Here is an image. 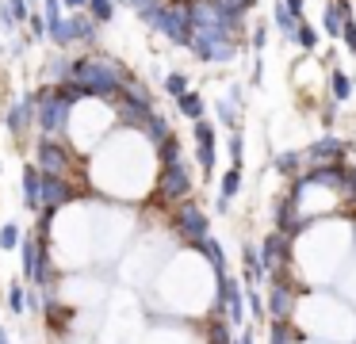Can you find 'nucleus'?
Segmentation results:
<instances>
[{
  "label": "nucleus",
  "mask_w": 356,
  "mask_h": 344,
  "mask_svg": "<svg viewBox=\"0 0 356 344\" xmlns=\"http://www.w3.org/2000/svg\"><path fill=\"white\" fill-rule=\"evenodd\" d=\"M177 229H180V237H184V241H192V245H200L203 237H211L207 214H203L200 206H192V203H184L177 211Z\"/></svg>",
  "instance_id": "obj_1"
},
{
  "label": "nucleus",
  "mask_w": 356,
  "mask_h": 344,
  "mask_svg": "<svg viewBox=\"0 0 356 344\" xmlns=\"http://www.w3.org/2000/svg\"><path fill=\"white\" fill-rule=\"evenodd\" d=\"M261 260H264V268H268L272 279H284V268H287V234L284 229H276V234L264 237Z\"/></svg>",
  "instance_id": "obj_2"
},
{
  "label": "nucleus",
  "mask_w": 356,
  "mask_h": 344,
  "mask_svg": "<svg viewBox=\"0 0 356 344\" xmlns=\"http://www.w3.org/2000/svg\"><path fill=\"white\" fill-rule=\"evenodd\" d=\"M218 298H222V310H226V321L230 325H241L245 321V295H241V287L234 279H218Z\"/></svg>",
  "instance_id": "obj_3"
},
{
  "label": "nucleus",
  "mask_w": 356,
  "mask_h": 344,
  "mask_svg": "<svg viewBox=\"0 0 356 344\" xmlns=\"http://www.w3.org/2000/svg\"><path fill=\"white\" fill-rule=\"evenodd\" d=\"M291 306H295L291 283H280V279H272V295H268V318H272V321H287V318H291Z\"/></svg>",
  "instance_id": "obj_4"
},
{
  "label": "nucleus",
  "mask_w": 356,
  "mask_h": 344,
  "mask_svg": "<svg viewBox=\"0 0 356 344\" xmlns=\"http://www.w3.org/2000/svg\"><path fill=\"white\" fill-rule=\"evenodd\" d=\"M241 272H245V287H253V283L272 279V275H268V268H264V260H261V252H257L253 245H245V252H241Z\"/></svg>",
  "instance_id": "obj_5"
},
{
  "label": "nucleus",
  "mask_w": 356,
  "mask_h": 344,
  "mask_svg": "<svg viewBox=\"0 0 356 344\" xmlns=\"http://www.w3.org/2000/svg\"><path fill=\"white\" fill-rule=\"evenodd\" d=\"M195 252H200V256L207 260V264L215 268L218 275H226V256H222V249H218V241H215V237H203V241L195 245Z\"/></svg>",
  "instance_id": "obj_6"
},
{
  "label": "nucleus",
  "mask_w": 356,
  "mask_h": 344,
  "mask_svg": "<svg viewBox=\"0 0 356 344\" xmlns=\"http://www.w3.org/2000/svg\"><path fill=\"white\" fill-rule=\"evenodd\" d=\"M8 310H12V313H24V310H27L24 283H12V287H8Z\"/></svg>",
  "instance_id": "obj_7"
},
{
  "label": "nucleus",
  "mask_w": 356,
  "mask_h": 344,
  "mask_svg": "<svg viewBox=\"0 0 356 344\" xmlns=\"http://www.w3.org/2000/svg\"><path fill=\"white\" fill-rule=\"evenodd\" d=\"M19 245V226L16 222H8V226H0V249L4 252H12Z\"/></svg>",
  "instance_id": "obj_8"
},
{
  "label": "nucleus",
  "mask_w": 356,
  "mask_h": 344,
  "mask_svg": "<svg viewBox=\"0 0 356 344\" xmlns=\"http://www.w3.org/2000/svg\"><path fill=\"white\" fill-rule=\"evenodd\" d=\"M245 302H249V310H253V318L261 321L264 313H268V302H264L261 295H257V287H245Z\"/></svg>",
  "instance_id": "obj_9"
},
{
  "label": "nucleus",
  "mask_w": 356,
  "mask_h": 344,
  "mask_svg": "<svg viewBox=\"0 0 356 344\" xmlns=\"http://www.w3.org/2000/svg\"><path fill=\"white\" fill-rule=\"evenodd\" d=\"M291 341V329H287V321H272V344H287Z\"/></svg>",
  "instance_id": "obj_10"
},
{
  "label": "nucleus",
  "mask_w": 356,
  "mask_h": 344,
  "mask_svg": "<svg viewBox=\"0 0 356 344\" xmlns=\"http://www.w3.org/2000/svg\"><path fill=\"white\" fill-rule=\"evenodd\" d=\"M184 111H188V115H200V99H195V96H184Z\"/></svg>",
  "instance_id": "obj_11"
}]
</instances>
